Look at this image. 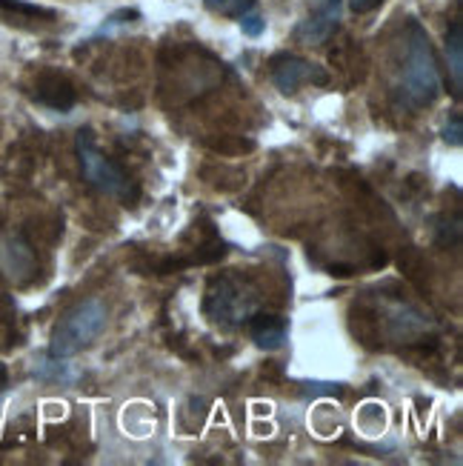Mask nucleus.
Wrapping results in <instances>:
<instances>
[{"label":"nucleus","mask_w":463,"mask_h":466,"mask_svg":"<svg viewBox=\"0 0 463 466\" xmlns=\"http://www.w3.org/2000/svg\"><path fill=\"white\" fill-rule=\"evenodd\" d=\"M400 89L412 106H429L440 95V69L429 44V35L420 29L418 20L409 24L407 40V66L400 72Z\"/></svg>","instance_id":"f257e3e1"},{"label":"nucleus","mask_w":463,"mask_h":466,"mask_svg":"<svg viewBox=\"0 0 463 466\" xmlns=\"http://www.w3.org/2000/svg\"><path fill=\"white\" fill-rule=\"evenodd\" d=\"M106 307L97 298L80 300L55 323L49 338V355L52 358H72L84 352L86 347L97 340V335L106 329Z\"/></svg>","instance_id":"f03ea898"},{"label":"nucleus","mask_w":463,"mask_h":466,"mask_svg":"<svg viewBox=\"0 0 463 466\" xmlns=\"http://www.w3.org/2000/svg\"><path fill=\"white\" fill-rule=\"evenodd\" d=\"M77 157H80V169H84V177L89 180V184L104 192L115 200H120V204H135L137 200V187L135 180L120 169L112 157H106L104 152L97 149V144L92 140L89 132H80L77 135Z\"/></svg>","instance_id":"7ed1b4c3"},{"label":"nucleus","mask_w":463,"mask_h":466,"mask_svg":"<svg viewBox=\"0 0 463 466\" xmlns=\"http://www.w3.org/2000/svg\"><path fill=\"white\" fill-rule=\"evenodd\" d=\"M257 298L235 278H217L206 295V312L224 327H240L255 315Z\"/></svg>","instance_id":"20e7f679"},{"label":"nucleus","mask_w":463,"mask_h":466,"mask_svg":"<svg viewBox=\"0 0 463 466\" xmlns=\"http://www.w3.org/2000/svg\"><path fill=\"white\" fill-rule=\"evenodd\" d=\"M269 77H272V84L287 95L297 92V86H307V84H315V86L329 84V72L324 66L309 64V60L297 55H275L269 60Z\"/></svg>","instance_id":"39448f33"},{"label":"nucleus","mask_w":463,"mask_h":466,"mask_svg":"<svg viewBox=\"0 0 463 466\" xmlns=\"http://www.w3.org/2000/svg\"><path fill=\"white\" fill-rule=\"evenodd\" d=\"M337 24H340V0H317L315 12H309L297 24L295 37L307 46H317L332 37Z\"/></svg>","instance_id":"423d86ee"},{"label":"nucleus","mask_w":463,"mask_h":466,"mask_svg":"<svg viewBox=\"0 0 463 466\" xmlns=\"http://www.w3.org/2000/svg\"><path fill=\"white\" fill-rule=\"evenodd\" d=\"M0 269L15 283H29L37 272V258L32 252L29 243L20 235H9L0 240Z\"/></svg>","instance_id":"0eeeda50"},{"label":"nucleus","mask_w":463,"mask_h":466,"mask_svg":"<svg viewBox=\"0 0 463 466\" xmlns=\"http://www.w3.org/2000/svg\"><path fill=\"white\" fill-rule=\"evenodd\" d=\"M32 97L37 100V104H44L49 109H57V112L72 109L75 100H77L75 86L69 84L66 77H60V75H44V77H40L37 84H35Z\"/></svg>","instance_id":"6e6552de"},{"label":"nucleus","mask_w":463,"mask_h":466,"mask_svg":"<svg viewBox=\"0 0 463 466\" xmlns=\"http://www.w3.org/2000/svg\"><path fill=\"white\" fill-rule=\"evenodd\" d=\"M249 332L252 340L260 350H280L287 340V320L277 315H252L249 318Z\"/></svg>","instance_id":"1a4fd4ad"},{"label":"nucleus","mask_w":463,"mask_h":466,"mask_svg":"<svg viewBox=\"0 0 463 466\" xmlns=\"http://www.w3.org/2000/svg\"><path fill=\"white\" fill-rule=\"evenodd\" d=\"M447 57H449L455 95H460V86H463V24L460 20H455L447 32Z\"/></svg>","instance_id":"9d476101"},{"label":"nucleus","mask_w":463,"mask_h":466,"mask_svg":"<svg viewBox=\"0 0 463 466\" xmlns=\"http://www.w3.org/2000/svg\"><path fill=\"white\" fill-rule=\"evenodd\" d=\"M0 15L15 17V20H37V17L52 20L55 17L52 9L35 6V4H24V0H0Z\"/></svg>","instance_id":"9b49d317"},{"label":"nucleus","mask_w":463,"mask_h":466,"mask_svg":"<svg viewBox=\"0 0 463 466\" xmlns=\"http://www.w3.org/2000/svg\"><path fill=\"white\" fill-rule=\"evenodd\" d=\"M204 6L215 15H224V17H240V15H247L252 6H255V0H204Z\"/></svg>","instance_id":"f8f14e48"},{"label":"nucleus","mask_w":463,"mask_h":466,"mask_svg":"<svg viewBox=\"0 0 463 466\" xmlns=\"http://www.w3.org/2000/svg\"><path fill=\"white\" fill-rule=\"evenodd\" d=\"M444 140H447V144H452V147L463 144V117L460 115H452V120L444 129Z\"/></svg>","instance_id":"ddd939ff"},{"label":"nucleus","mask_w":463,"mask_h":466,"mask_svg":"<svg viewBox=\"0 0 463 466\" xmlns=\"http://www.w3.org/2000/svg\"><path fill=\"white\" fill-rule=\"evenodd\" d=\"M240 29H244V35H249V37H257L260 32L267 29V20L247 12V15H240Z\"/></svg>","instance_id":"4468645a"},{"label":"nucleus","mask_w":463,"mask_h":466,"mask_svg":"<svg viewBox=\"0 0 463 466\" xmlns=\"http://www.w3.org/2000/svg\"><path fill=\"white\" fill-rule=\"evenodd\" d=\"M377 4H384V0H352V9H355V12H369V9H375Z\"/></svg>","instance_id":"2eb2a0df"},{"label":"nucleus","mask_w":463,"mask_h":466,"mask_svg":"<svg viewBox=\"0 0 463 466\" xmlns=\"http://www.w3.org/2000/svg\"><path fill=\"white\" fill-rule=\"evenodd\" d=\"M6 380H9V372H6V367H4V363H0V390L6 387Z\"/></svg>","instance_id":"dca6fc26"}]
</instances>
